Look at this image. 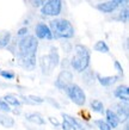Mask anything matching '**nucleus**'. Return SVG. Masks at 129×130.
<instances>
[{"label": "nucleus", "mask_w": 129, "mask_h": 130, "mask_svg": "<svg viewBox=\"0 0 129 130\" xmlns=\"http://www.w3.org/2000/svg\"><path fill=\"white\" fill-rule=\"evenodd\" d=\"M18 62L24 69L32 71L36 67V51L38 42L35 36L25 35L18 42Z\"/></svg>", "instance_id": "1"}, {"label": "nucleus", "mask_w": 129, "mask_h": 130, "mask_svg": "<svg viewBox=\"0 0 129 130\" xmlns=\"http://www.w3.org/2000/svg\"><path fill=\"white\" fill-rule=\"evenodd\" d=\"M74 50H75V55L72 57L69 64L75 72L82 73L90 66V61H91L90 50H89V48L82 45V44H77L74 47Z\"/></svg>", "instance_id": "2"}, {"label": "nucleus", "mask_w": 129, "mask_h": 130, "mask_svg": "<svg viewBox=\"0 0 129 130\" xmlns=\"http://www.w3.org/2000/svg\"><path fill=\"white\" fill-rule=\"evenodd\" d=\"M49 29L53 34V38H56V40H60V38L68 40L74 36V28L72 23L67 19H61V18L53 19L49 24Z\"/></svg>", "instance_id": "3"}, {"label": "nucleus", "mask_w": 129, "mask_h": 130, "mask_svg": "<svg viewBox=\"0 0 129 130\" xmlns=\"http://www.w3.org/2000/svg\"><path fill=\"white\" fill-rule=\"evenodd\" d=\"M60 63V56L58 53V49L55 47L50 48V51L48 55H44L39 60V66L42 69L43 74H50L54 71V68H56Z\"/></svg>", "instance_id": "4"}, {"label": "nucleus", "mask_w": 129, "mask_h": 130, "mask_svg": "<svg viewBox=\"0 0 129 130\" xmlns=\"http://www.w3.org/2000/svg\"><path fill=\"white\" fill-rule=\"evenodd\" d=\"M65 91H66L67 95L69 97V99L74 103L75 105L82 106V105L85 104L86 95H85V92L82 91V88L80 86H78V85H75V84L72 83Z\"/></svg>", "instance_id": "5"}, {"label": "nucleus", "mask_w": 129, "mask_h": 130, "mask_svg": "<svg viewBox=\"0 0 129 130\" xmlns=\"http://www.w3.org/2000/svg\"><path fill=\"white\" fill-rule=\"evenodd\" d=\"M62 10V0H46L41 6V13L44 16L56 17L61 13Z\"/></svg>", "instance_id": "6"}, {"label": "nucleus", "mask_w": 129, "mask_h": 130, "mask_svg": "<svg viewBox=\"0 0 129 130\" xmlns=\"http://www.w3.org/2000/svg\"><path fill=\"white\" fill-rule=\"evenodd\" d=\"M72 83H73V74H72L69 71L63 69V71L58 75V79L55 81V86L58 87L59 90H66Z\"/></svg>", "instance_id": "7"}, {"label": "nucleus", "mask_w": 129, "mask_h": 130, "mask_svg": "<svg viewBox=\"0 0 129 130\" xmlns=\"http://www.w3.org/2000/svg\"><path fill=\"white\" fill-rule=\"evenodd\" d=\"M35 32H36V37L39 38V40H48V41L53 40V34H51L50 29H49L47 24L38 23L36 25Z\"/></svg>", "instance_id": "8"}, {"label": "nucleus", "mask_w": 129, "mask_h": 130, "mask_svg": "<svg viewBox=\"0 0 129 130\" xmlns=\"http://www.w3.org/2000/svg\"><path fill=\"white\" fill-rule=\"evenodd\" d=\"M118 6H121V5L118 4L116 0H109V1H104V3L98 4L96 6V8L98 11L103 12V13H112L113 11L117 10Z\"/></svg>", "instance_id": "9"}, {"label": "nucleus", "mask_w": 129, "mask_h": 130, "mask_svg": "<svg viewBox=\"0 0 129 130\" xmlns=\"http://www.w3.org/2000/svg\"><path fill=\"white\" fill-rule=\"evenodd\" d=\"M113 95L116 97V98L121 99L122 102L124 103H128L129 100V88L128 86H125V85H121V86H118L115 92H113Z\"/></svg>", "instance_id": "10"}, {"label": "nucleus", "mask_w": 129, "mask_h": 130, "mask_svg": "<svg viewBox=\"0 0 129 130\" xmlns=\"http://www.w3.org/2000/svg\"><path fill=\"white\" fill-rule=\"evenodd\" d=\"M97 78L99 84L104 87L111 86V85H113L115 83H117L120 80V76H117V75H113V76H101V75H97Z\"/></svg>", "instance_id": "11"}, {"label": "nucleus", "mask_w": 129, "mask_h": 130, "mask_svg": "<svg viewBox=\"0 0 129 130\" xmlns=\"http://www.w3.org/2000/svg\"><path fill=\"white\" fill-rule=\"evenodd\" d=\"M106 122L111 128H117V125L120 124V119H118L117 115L115 113V111L112 110H106Z\"/></svg>", "instance_id": "12"}, {"label": "nucleus", "mask_w": 129, "mask_h": 130, "mask_svg": "<svg viewBox=\"0 0 129 130\" xmlns=\"http://www.w3.org/2000/svg\"><path fill=\"white\" fill-rule=\"evenodd\" d=\"M116 109H117V111L115 112V113L117 115L118 119H120V122H123V121H127L128 119V107L125 106L123 107V104H117L116 105Z\"/></svg>", "instance_id": "13"}, {"label": "nucleus", "mask_w": 129, "mask_h": 130, "mask_svg": "<svg viewBox=\"0 0 129 130\" xmlns=\"http://www.w3.org/2000/svg\"><path fill=\"white\" fill-rule=\"evenodd\" d=\"M26 119L27 122H31V123H35V124H38V125H42L46 123V119L43 118L41 115L38 113H29L26 115Z\"/></svg>", "instance_id": "14"}, {"label": "nucleus", "mask_w": 129, "mask_h": 130, "mask_svg": "<svg viewBox=\"0 0 129 130\" xmlns=\"http://www.w3.org/2000/svg\"><path fill=\"white\" fill-rule=\"evenodd\" d=\"M11 42V34L8 31H0V49L6 48Z\"/></svg>", "instance_id": "15"}, {"label": "nucleus", "mask_w": 129, "mask_h": 130, "mask_svg": "<svg viewBox=\"0 0 129 130\" xmlns=\"http://www.w3.org/2000/svg\"><path fill=\"white\" fill-rule=\"evenodd\" d=\"M0 124L5 128H12L15 125V119L7 116V115H3L0 113Z\"/></svg>", "instance_id": "16"}, {"label": "nucleus", "mask_w": 129, "mask_h": 130, "mask_svg": "<svg viewBox=\"0 0 129 130\" xmlns=\"http://www.w3.org/2000/svg\"><path fill=\"white\" fill-rule=\"evenodd\" d=\"M62 118L65 119V121H67L69 124H72V125L74 126L77 130H85V129H84V126H82L81 124H80V123H79L78 121L74 118V117H72V116H69V115L62 113Z\"/></svg>", "instance_id": "17"}, {"label": "nucleus", "mask_w": 129, "mask_h": 130, "mask_svg": "<svg viewBox=\"0 0 129 130\" xmlns=\"http://www.w3.org/2000/svg\"><path fill=\"white\" fill-rule=\"evenodd\" d=\"M94 50L96 51H99V53H103V54H108L110 51L108 44L104 42V41H98L97 43L94 44Z\"/></svg>", "instance_id": "18"}, {"label": "nucleus", "mask_w": 129, "mask_h": 130, "mask_svg": "<svg viewBox=\"0 0 129 130\" xmlns=\"http://www.w3.org/2000/svg\"><path fill=\"white\" fill-rule=\"evenodd\" d=\"M4 100L7 103L8 105H13V106H20L22 105V102H20L19 99L12 94H6L4 97Z\"/></svg>", "instance_id": "19"}, {"label": "nucleus", "mask_w": 129, "mask_h": 130, "mask_svg": "<svg viewBox=\"0 0 129 130\" xmlns=\"http://www.w3.org/2000/svg\"><path fill=\"white\" fill-rule=\"evenodd\" d=\"M91 107L96 112H99V113L104 112V105H103V103L101 100H92L91 102Z\"/></svg>", "instance_id": "20"}, {"label": "nucleus", "mask_w": 129, "mask_h": 130, "mask_svg": "<svg viewBox=\"0 0 129 130\" xmlns=\"http://www.w3.org/2000/svg\"><path fill=\"white\" fill-rule=\"evenodd\" d=\"M94 124L98 126L99 130H112V128L108 124V122H105L104 119H97L94 121Z\"/></svg>", "instance_id": "21"}, {"label": "nucleus", "mask_w": 129, "mask_h": 130, "mask_svg": "<svg viewBox=\"0 0 129 130\" xmlns=\"http://www.w3.org/2000/svg\"><path fill=\"white\" fill-rule=\"evenodd\" d=\"M128 17H129V12H128V8L125 7V8H123V10H121V12H120V14L117 16L116 19L120 20V22H123V23H127Z\"/></svg>", "instance_id": "22"}, {"label": "nucleus", "mask_w": 129, "mask_h": 130, "mask_svg": "<svg viewBox=\"0 0 129 130\" xmlns=\"http://www.w3.org/2000/svg\"><path fill=\"white\" fill-rule=\"evenodd\" d=\"M24 98L26 99L25 102L29 103V104H42L44 100H43L41 97H36V95H29V97H24Z\"/></svg>", "instance_id": "23"}, {"label": "nucleus", "mask_w": 129, "mask_h": 130, "mask_svg": "<svg viewBox=\"0 0 129 130\" xmlns=\"http://www.w3.org/2000/svg\"><path fill=\"white\" fill-rule=\"evenodd\" d=\"M0 75H1L4 79H7V80L15 79V76H16V74L12 71H0Z\"/></svg>", "instance_id": "24"}, {"label": "nucleus", "mask_w": 129, "mask_h": 130, "mask_svg": "<svg viewBox=\"0 0 129 130\" xmlns=\"http://www.w3.org/2000/svg\"><path fill=\"white\" fill-rule=\"evenodd\" d=\"M0 111H3V112H11L12 111L10 105L5 102L4 99H0Z\"/></svg>", "instance_id": "25"}, {"label": "nucleus", "mask_w": 129, "mask_h": 130, "mask_svg": "<svg viewBox=\"0 0 129 130\" xmlns=\"http://www.w3.org/2000/svg\"><path fill=\"white\" fill-rule=\"evenodd\" d=\"M61 126H62L63 130H77L74 126L72 125V124H69V123L67 122V121H65V119H63V122H62V124H61Z\"/></svg>", "instance_id": "26"}, {"label": "nucleus", "mask_w": 129, "mask_h": 130, "mask_svg": "<svg viewBox=\"0 0 129 130\" xmlns=\"http://www.w3.org/2000/svg\"><path fill=\"white\" fill-rule=\"evenodd\" d=\"M113 66H115V68H116V71L118 72V74L121 75V76H123V68H122V66H121V63L118 62V61H113Z\"/></svg>", "instance_id": "27"}, {"label": "nucleus", "mask_w": 129, "mask_h": 130, "mask_svg": "<svg viewBox=\"0 0 129 130\" xmlns=\"http://www.w3.org/2000/svg\"><path fill=\"white\" fill-rule=\"evenodd\" d=\"M46 0H30V4L34 6V7H41L43 4H44Z\"/></svg>", "instance_id": "28"}, {"label": "nucleus", "mask_w": 129, "mask_h": 130, "mask_svg": "<svg viewBox=\"0 0 129 130\" xmlns=\"http://www.w3.org/2000/svg\"><path fill=\"white\" fill-rule=\"evenodd\" d=\"M27 32H29V30H27V28H22L18 30V32H17V35L19 36V37H23V36L27 35Z\"/></svg>", "instance_id": "29"}, {"label": "nucleus", "mask_w": 129, "mask_h": 130, "mask_svg": "<svg viewBox=\"0 0 129 130\" xmlns=\"http://www.w3.org/2000/svg\"><path fill=\"white\" fill-rule=\"evenodd\" d=\"M49 122H50L54 126H59L60 125V122L56 118H55V117H49Z\"/></svg>", "instance_id": "30"}, {"label": "nucleus", "mask_w": 129, "mask_h": 130, "mask_svg": "<svg viewBox=\"0 0 129 130\" xmlns=\"http://www.w3.org/2000/svg\"><path fill=\"white\" fill-rule=\"evenodd\" d=\"M47 100H48V102H49V103H51V104H53V105H54L55 107H60V106H59V104H58V103H54V102H53V99H47Z\"/></svg>", "instance_id": "31"}, {"label": "nucleus", "mask_w": 129, "mask_h": 130, "mask_svg": "<svg viewBox=\"0 0 129 130\" xmlns=\"http://www.w3.org/2000/svg\"><path fill=\"white\" fill-rule=\"evenodd\" d=\"M116 1H117L120 5H123V4H127V3H128V0H116Z\"/></svg>", "instance_id": "32"}]
</instances>
